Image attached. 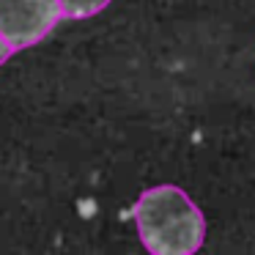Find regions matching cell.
I'll list each match as a JSON object with an SVG mask.
<instances>
[{
  "mask_svg": "<svg viewBox=\"0 0 255 255\" xmlns=\"http://www.w3.org/2000/svg\"><path fill=\"white\" fill-rule=\"evenodd\" d=\"M137 236L151 255H192L203 247L206 217L173 184L145 189L132 209Z\"/></svg>",
  "mask_w": 255,
  "mask_h": 255,
  "instance_id": "cell-1",
  "label": "cell"
},
{
  "mask_svg": "<svg viewBox=\"0 0 255 255\" xmlns=\"http://www.w3.org/2000/svg\"><path fill=\"white\" fill-rule=\"evenodd\" d=\"M63 19L58 0H0V36L14 47L39 44Z\"/></svg>",
  "mask_w": 255,
  "mask_h": 255,
  "instance_id": "cell-2",
  "label": "cell"
},
{
  "mask_svg": "<svg viewBox=\"0 0 255 255\" xmlns=\"http://www.w3.org/2000/svg\"><path fill=\"white\" fill-rule=\"evenodd\" d=\"M58 3H61L63 17H69V19L94 17V14H99L102 8L110 6V0H58Z\"/></svg>",
  "mask_w": 255,
  "mask_h": 255,
  "instance_id": "cell-3",
  "label": "cell"
},
{
  "mask_svg": "<svg viewBox=\"0 0 255 255\" xmlns=\"http://www.w3.org/2000/svg\"><path fill=\"white\" fill-rule=\"evenodd\" d=\"M11 52H14V47L8 44V41L3 39V36H0V66H3V63H6L8 58H11Z\"/></svg>",
  "mask_w": 255,
  "mask_h": 255,
  "instance_id": "cell-4",
  "label": "cell"
}]
</instances>
